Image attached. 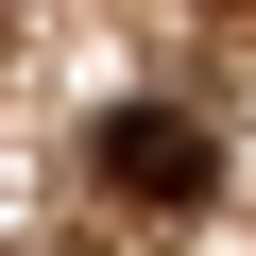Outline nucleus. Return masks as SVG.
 Instances as JSON below:
<instances>
[{"label":"nucleus","mask_w":256,"mask_h":256,"mask_svg":"<svg viewBox=\"0 0 256 256\" xmlns=\"http://www.w3.org/2000/svg\"><path fill=\"white\" fill-rule=\"evenodd\" d=\"M86 154H102L120 205H205V171H222V154H205V120H171V102H120Z\"/></svg>","instance_id":"obj_1"}]
</instances>
